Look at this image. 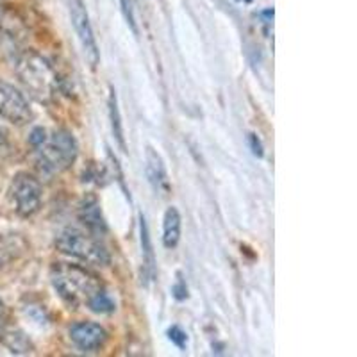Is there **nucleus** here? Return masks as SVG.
<instances>
[{
    "instance_id": "2eb2a0df",
    "label": "nucleus",
    "mask_w": 357,
    "mask_h": 357,
    "mask_svg": "<svg viewBox=\"0 0 357 357\" xmlns=\"http://www.w3.org/2000/svg\"><path fill=\"white\" fill-rule=\"evenodd\" d=\"M168 337L174 345H177L178 349H186V343H188V336L178 325H172L170 329H168Z\"/></svg>"
},
{
    "instance_id": "f257e3e1",
    "label": "nucleus",
    "mask_w": 357,
    "mask_h": 357,
    "mask_svg": "<svg viewBox=\"0 0 357 357\" xmlns=\"http://www.w3.org/2000/svg\"><path fill=\"white\" fill-rule=\"evenodd\" d=\"M29 143L36 152L38 167L45 175H56L68 170L79 154L77 142L66 130L49 132L43 127H34L29 136Z\"/></svg>"
},
{
    "instance_id": "6ab92c4d",
    "label": "nucleus",
    "mask_w": 357,
    "mask_h": 357,
    "mask_svg": "<svg viewBox=\"0 0 357 357\" xmlns=\"http://www.w3.org/2000/svg\"><path fill=\"white\" fill-rule=\"evenodd\" d=\"M4 317H6V309H4V304H2V301H0V327H2V324H4Z\"/></svg>"
},
{
    "instance_id": "f8f14e48",
    "label": "nucleus",
    "mask_w": 357,
    "mask_h": 357,
    "mask_svg": "<svg viewBox=\"0 0 357 357\" xmlns=\"http://www.w3.org/2000/svg\"><path fill=\"white\" fill-rule=\"evenodd\" d=\"M181 240V215L177 207H168L162 218V245L167 248H175Z\"/></svg>"
},
{
    "instance_id": "7ed1b4c3",
    "label": "nucleus",
    "mask_w": 357,
    "mask_h": 357,
    "mask_svg": "<svg viewBox=\"0 0 357 357\" xmlns=\"http://www.w3.org/2000/svg\"><path fill=\"white\" fill-rule=\"evenodd\" d=\"M18 75L27 89H31V93L41 102L50 100L59 86L52 66L34 52H29L22 57L18 63Z\"/></svg>"
},
{
    "instance_id": "4468645a",
    "label": "nucleus",
    "mask_w": 357,
    "mask_h": 357,
    "mask_svg": "<svg viewBox=\"0 0 357 357\" xmlns=\"http://www.w3.org/2000/svg\"><path fill=\"white\" fill-rule=\"evenodd\" d=\"M88 307L93 312H98V314H109V312L116 309V304L111 301V296L104 289H100V291H97L89 298Z\"/></svg>"
},
{
    "instance_id": "9b49d317",
    "label": "nucleus",
    "mask_w": 357,
    "mask_h": 357,
    "mask_svg": "<svg viewBox=\"0 0 357 357\" xmlns=\"http://www.w3.org/2000/svg\"><path fill=\"white\" fill-rule=\"evenodd\" d=\"M139 236H142V277L143 282L149 284L155 277V257H154V247H152L151 232H149V225H146L145 216L139 215Z\"/></svg>"
},
{
    "instance_id": "39448f33",
    "label": "nucleus",
    "mask_w": 357,
    "mask_h": 357,
    "mask_svg": "<svg viewBox=\"0 0 357 357\" xmlns=\"http://www.w3.org/2000/svg\"><path fill=\"white\" fill-rule=\"evenodd\" d=\"M9 193H11L15 209L24 218H29V216L36 215L40 211L43 190H41L40 181L34 175L24 174V172L15 175Z\"/></svg>"
},
{
    "instance_id": "20e7f679",
    "label": "nucleus",
    "mask_w": 357,
    "mask_h": 357,
    "mask_svg": "<svg viewBox=\"0 0 357 357\" xmlns=\"http://www.w3.org/2000/svg\"><path fill=\"white\" fill-rule=\"evenodd\" d=\"M56 247L63 254H68L75 259H81L88 264H95V266H107L111 261L107 248L97 238L77 231V229H65L61 234L57 236Z\"/></svg>"
},
{
    "instance_id": "0eeeda50",
    "label": "nucleus",
    "mask_w": 357,
    "mask_h": 357,
    "mask_svg": "<svg viewBox=\"0 0 357 357\" xmlns=\"http://www.w3.org/2000/svg\"><path fill=\"white\" fill-rule=\"evenodd\" d=\"M0 116L15 126H24L33 118V109L20 89L0 79Z\"/></svg>"
},
{
    "instance_id": "f3484780",
    "label": "nucleus",
    "mask_w": 357,
    "mask_h": 357,
    "mask_svg": "<svg viewBox=\"0 0 357 357\" xmlns=\"http://www.w3.org/2000/svg\"><path fill=\"white\" fill-rule=\"evenodd\" d=\"M172 291H174V296L177 298V301H184V298H188L186 282H184L183 277H181V275H178L177 282H175V286L172 288Z\"/></svg>"
},
{
    "instance_id": "a211bd4d",
    "label": "nucleus",
    "mask_w": 357,
    "mask_h": 357,
    "mask_svg": "<svg viewBox=\"0 0 357 357\" xmlns=\"http://www.w3.org/2000/svg\"><path fill=\"white\" fill-rule=\"evenodd\" d=\"M250 149L252 152H254V155L263 158V143L259 142V138H257L256 134H250Z\"/></svg>"
},
{
    "instance_id": "ddd939ff",
    "label": "nucleus",
    "mask_w": 357,
    "mask_h": 357,
    "mask_svg": "<svg viewBox=\"0 0 357 357\" xmlns=\"http://www.w3.org/2000/svg\"><path fill=\"white\" fill-rule=\"evenodd\" d=\"M109 118H111V129H113L114 138H116L118 145L126 152V138H123V127H122V116H120V109H118V102L116 95H114V89L111 88L109 91Z\"/></svg>"
},
{
    "instance_id": "9d476101",
    "label": "nucleus",
    "mask_w": 357,
    "mask_h": 357,
    "mask_svg": "<svg viewBox=\"0 0 357 357\" xmlns=\"http://www.w3.org/2000/svg\"><path fill=\"white\" fill-rule=\"evenodd\" d=\"M79 220L86 225L91 234L95 236H100L104 232H107V223L104 215H102V209H100V204H98L97 197L89 195L86 199H82V202L79 204Z\"/></svg>"
},
{
    "instance_id": "f03ea898",
    "label": "nucleus",
    "mask_w": 357,
    "mask_h": 357,
    "mask_svg": "<svg viewBox=\"0 0 357 357\" xmlns=\"http://www.w3.org/2000/svg\"><path fill=\"white\" fill-rule=\"evenodd\" d=\"M50 280L59 296L70 305L88 304L89 298L102 289L100 279L77 264H54L50 270Z\"/></svg>"
},
{
    "instance_id": "1a4fd4ad",
    "label": "nucleus",
    "mask_w": 357,
    "mask_h": 357,
    "mask_svg": "<svg viewBox=\"0 0 357 357\" xmlns=\"http://www.w3.org/2000/svg\"><path fill=\"white\" fill-rule=\"evenodd\" d=\"M145 172L146 178L151 186L154 188L155 193L167 197L170 193V181H168L167 167H165V161L159 155V152L152 146H146L145 151Z\"/></svg>"
},
{
    "instance_id": "aec40b11",
    "label": "nucleus",
    "mask_w": 357,
    "mask_h": 357,
    "mask_svg": "<svg viewBox=\"0 0 357 357\" xmlns=\"http://www.w3.org/2000/svg\"><path fill=\"white\" fill-rule=\"evenodd\" d=\"M243 2H250V0H243Z\"/></svg>"
},
{
    "instance_id": "dca6fc26",
    "label": "nucleus",
    "mask_w": 357,
    "mask_h": 357,
    "mask_svg": "<svg viewBox=\"0 0 357 357\" xmlns=\"http://www.w3.org/2000/svg\"><path fill=\"white\" fill-rule=\"evenodd\" d=\"M120 2H122V11L127 24H129V27L132 29L134 34H138V25H136V18H134V11H132V6H130V0H120Z\"/></svg>"
},
{
    "instance_id": "423d86ee",
    "label": "nucleus",
    "mask_w": 357,
    "mask_h": 357,
    "mask_svg": "<svg viewBox=\"0 0 357 357\" xmlns=\"http://www.w3.org/2000/svg\"><path fill=\"white\" fill-rule=\"evenodd\" d=\"M70 6V18H72L73 29H75V34H77L79 41H81V47L84 50V56L88 57L91 68H97L98 59H100V54H98L97 40H95L93 27L89 24L88 11H86L82 0H68Z\"/></svg>"
},
{
    "instance_id": "6e6552de",
    "label": "nucleus",
    "mask_w": 357,
    "mask_h": 357,
    "mask_svg": "<svg viewBox=\"0 0 357 357\" xmlns=\"http://www.w3.org/2000/svg\"><path fill=\"white\" fill-rule=\"evenodd\" d=\"M70 337L81 350L93 352L106 345L107 333L102 325L95 321H79L70 327Z\"/></svg>"
}]
</instances>
